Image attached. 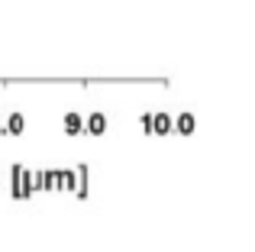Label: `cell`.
Segmentation results:
<instances>
[{
	"instance_id": "obj_1",
	"label": "cell",
	"mask_w": 255,
	"mask_h": 252,
	"mask_svg": "<svg viewBox=\"0 0 255 252\" xmlns=\"http://www.w3.org/2000/svg\"><path fill=\"white\" fill-rule=\"evenodd\" d=\"M84 132H91V136H104V132H107V117L100 114V110H97V114H91L84 120Z\"/></svg>"
},
{
	"instance_id": "obj_2",
	"label": "cell",
	"mask_w": 255,
	"mask_h": 252,
	"mask_svg": "<svg viewBox=\"0 0 255 252\" xmlns=\"http://www.w3.org/2000/svg\"><path fill=\"white\" fill-rule=\"evenodd\" d=\"M65 132H68V136H81L84 132V117L81 114H75V110H71V114H65Z\"/></svg>"
},
{
	"instance_id": "obj_3",
	"label": "cell",
	"mask_w": 255,
	"mask_h": 252,
	"mask_svg": "<svg viewBox=\"0 0 255 252\" xmlns=\"http://www.w3.org/2000/svg\"><path fill=\"white\" fill-rule=\"evenodd\" d=\"M171 126L181 132V136H191L194 126H197V120H194V114H178V117L171 120Z\"/></svg>"
},
{
	"instance_id": "obj_4",
	"label": "cell",
	"mask_w": 255,
	"mask_h": 252,
	"mask_svg": "<svg viewBox=\"0 0 255 252\" xmlns=\"http://www.w3.org/2000/svg\"><path fill=\"white\" fill-rule=\"evenodd\" d=\"M3 132H10V136H23V132H26V117L23 114H10V120L3 123Z\"/></svg>"
},
{
	"instance_id": "obj_5",
	"label": "cell",
	"mask_w": 255,
	"mask_h": 252,
	"mask_svg": "<svg viewBox=\"0 0 255 252\" xmlns=\"http://www.w3.org/2000/svg\"><path fill=\"white\" fill-rule=\"evenodd\" d=\"M152 132H158V136L171 132V117L168 114H152Z\"/></svg>"
},
{
	"instance_id": "obj_6",
	"label": "cell",
	"mask_w": 255,
	"mask_h": 252,
	"mask_svg": "<svg viewBox=\"0 0 255 252\" xmlns=\"http://www.w3.org/2000/svg\"><path fill=\"white\" fill-rule=\"evenodd\" d=\"M142 129H145V132H152V114H145V117H142Z\"/></svg>"
},
{
	"instance_id": "obj_7",
	"label": "cell",
	"mask_w": 255,
	"mask_h": 252,
	"mask_svg": "<svg viewBox=\"0 0 255 252\" xmlns=\"http://www.w3.org/2000/svg\"><path fill=\"white\" fill-rule=\"evenodd\" d=\"M0 132H3V120H0Z\"/></svg>"
}]
</instances>
